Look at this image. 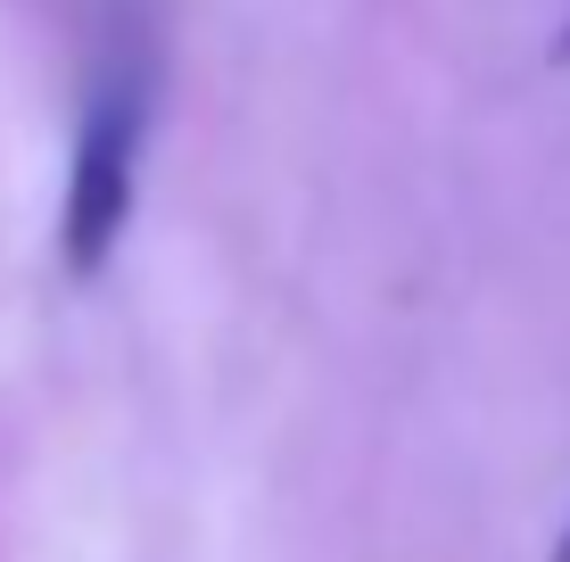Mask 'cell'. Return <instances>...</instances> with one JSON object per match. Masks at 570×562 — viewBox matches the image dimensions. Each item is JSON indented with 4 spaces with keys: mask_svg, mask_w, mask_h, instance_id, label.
<instances>
[{
    "mask_svg": "<svg viewBox=\"0 0 570 562\" xmlns=\"http://www.w3.org/2000/svg\"><path fill=\"white\" fill-rule=\"evenodd\" d=\"M141 116H149L141 75H116V83L91 91V116H83V132H75V166H67V224H58V248H67L75 274H100L108 248L125 240V224H132Z\"/></svg>",
    "mask_w": 570,
    "mask_h": 562,
    "instance_id": "obj_1",
    "label": "cell"
},
{
    "mask_svg": "<svg viewBox=\"0 0 570 562\" xmlns=\"http://www.w3.org/2000/svg\"><path fill=\"white\" fill-rule=\"evenodd\" d=\"M554 58H570V26H562V42H554Z\"/></svg>",
    "mask_w": 570,
    "mask_h": 562,
    "instance_id": "obj_3",
    "label": "cell"
},
{
    "mask_svg": "<svg viewBox=\"0 0 570 562\" xmlns=\"http://www.w3.org/2000/svg\"><path fill=\"white\" fill-rule=\"evenodd\" d=\"M554 562H570V521H562V538H554Z\"/></svg>",
    "mask_w": 570,
    "mask_h": 562,
    "instance_id": "obj_2",
    "label": "cell"
}]
</instances>
